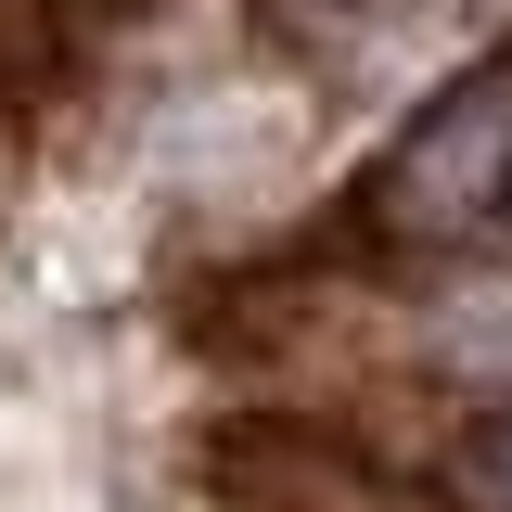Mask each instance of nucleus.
<instances>
[{
    "label": "nucleus",
    "instance_id": "obj_1",
    "mask_svg": "<svg viewBox=\"0 0 512 512\" xmlns=\"http://www.w3.org/2000/svg\"><path fill=\"white\" fill-rule=\"evenodd\" d=\"M372 205L397 231H474V218L512 205V39L474 52L436 103L410 116V141H397V167H384Z\"/></svg>",
    "mask_w": 512,
    "mask_h": 512
},
{
    "label": "nucleus",
    "instance_id": "obj_2",
    "mask_svg": "<svg viewBox=\"0 0 512 512\" xmlns=\"http://www.w3.org/2000/svg\"><path fill=\"white\" fill-rule=\"evenodd\" d=\"M461 500H474V512H512V410L461 448Z\"/></svg>",
    "mask_w": 512,
    "mask_h": 512
},
{
    "label": "nucleus",
    "instance_id": "obj_3",
    "mask_svg": "<svg viewBox=\"0 0 512 512\" xmlns=\"http://www.w3.org/2000/svg\"><path fill=\"white\" fill-rule=\"evenodd\" d=\"M346 13H384V0H346Z\"/></svg>",
    "mask_w": 512,
    "mask_h": 512
}]
</instances>
